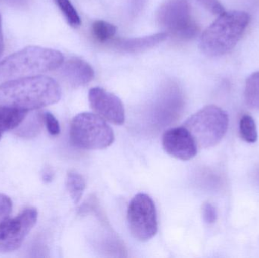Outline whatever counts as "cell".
I'll return each instance as SVG.
<instances>
[{
  "mask_svg": "<svg viewBox=\"0 0 259 258\" xmlns=\"http://www.w3.org/2000/svg\"><path fill=\"white\" fill-rule=\"evenodd\" d=\"M61 96L59 83L47 76L20 77L0 85V107L28 112L56 104Z\"/></svg>",
  "mask_w": 259,
  "mask_h": 258,
  "instance_id": "obj_1",
  "label": "cell"
},
{
  "mask_svg": "<svg viewBox=\"0 0 259 258\" xmlns=\"http://www.w3.org/2000/svg\"><path fill=\"white\" fill-rule=\"evenodd\" d=\"M250 17L242 11L224 12L202 33L199 47L204 54L218 57L235 47L249 25Z\"/></svg>",
  "mask_w": 259,
  "mask_h": 258,
  "instance_id": "obj_2",
  "label": "cell"
},
{
  "mask_svg": "<svg viewBox=\"0 0 259 258\" xmlns=\"http://www.w3.org/2000/svg\"><path fill=\"white\" fill-rule=\"evenodd\" d=\"M62 53L52 48L29 46L0 62V80L38 75L54 71L63 63Z\"/></svg>",
  "mask_w": 259,
  "mask_h": 258,
  "instance_id": "obj_3",
  "label": "cell"
},
{
  "mask_svg": "<svg viewBox=\"0 0 259 258\" xmlns=\"http://www.w3.org/2000/svg\"><path fill=\"white\" fill-rule=\"evenodd\" d=\"M70 139L76 148L102 150L110 146L115 134L110 126L97 114L82 112L73 118Z\"/></svg>",
  "mask_w": 259,
  "mask_h": 258,
  "instance_id": "obj_4",
  "label": "cell"
},
{
  "mask_svg": "<svg viewBox=\"0 0 259 258\" xmlns=\"http://www.w3.org/2000/svg\"><path fill=\"white\" fill-rule=\"evenodd\" d=\"M229 119L225 111L208 106L193 114L184 123L198 148H208L219 144L228 128Z\"/></svg>",
  "mask_w": 259,
  "mask_h": 258,
  "instance_id": "obj_5",
  "label": "cell"
},
{
  "mask_svg": "<svg viewBox=\"0 0 259 258\" xmlns=\"http://www.w3.org/2000/svg\"><path fill=\"white\" fill-rule=\"evenodd\" d=\"M157 19L167 35L178 39H193L199 33L187 0H166L158 9Z\"/></svg>",
  "mask_w": 259,
  "mask_h": 258,
  "instance_id": "obj_6",
  "label": "cell"
},
{
  "mask_svg": "<svg viewBox=\"0 0 259 258\" xmlns=\"http://www.w3.org/2000/svg\"><path fill=\"white\" fill-rule=\"evenodd\" d=\"M127 220L131 234L140 242L150 240L158 231L156 208L146 194H137L131 200Z\"/></svg>",
  "mask_w": 259,
  "mask_h": 258,
  "instance_id": "obj_7",
  "label": "cell"
},
{
  "mask_svg": "<svg viewBox=\"0 0 259 258\" xmlns=\"http://www.w3.org/2000/svg\"><path fill=\"white\" fill-rule=\"evenodd\" d=\"M37 218V210L34 208H27L15 218H9L0 227V252L18 249L36 224Z\"/></svg>",
  "mask_w": 259,
  "mask_h": 258,
  "instance_id": "obj_8",
  "label": "cell"
},
{
  "mask_svg": "<svg viewBox=\"0 0 259 258\" xmlns=\"http://www.w3.org/2000/svg\"><path fill=\"white\" fill-rule=\"evenodd\" d=\"M90 106L97 115L108 122L122 125L125 122V110L121 100L116 95L100 87L90 89Z\"/></svg>",
  "mask_w": 259,
  "mask_h": 258,
  "instance_id": "obj_9",
  "label": "cell"
},
{
  "mask_svg": "<svg viewBox=\"0 0 259 258\" xmlns=\"http://www.w3.org/2000/svg\"><path fill=\"white\" fill-rule=\"evenodd\" d=\"M162 145L169 156L179 160H190L197 154V145L184 126L167 130L163 135Z\"/></svg>",
  "mask_w": 259,
  "mask_h": 258,
  "instance_id": "obj_10",
  "label": "cell"
},
{
  "mask_svg": "<svg viewBox=\"0 0 259 258\" xmlns=\"http://www.w3.org/2000/svg\"><path fill=\"white\" fill-rule=\"evenodd\" d=\"M60 72L65 80L75 87L88 84L94 77L92 67L83 59L76 57L64 61Z\"/></svg>",
  "mask_w": 259,
  "mask_h": 258,
  "instance_id": "obj_11",
  "label": "cell"
},
{
  "mask_svg": "<svg viewBox=\"0 0 259 258\" xmlns=\"http://www.w3.org/2000/svg\"><path fill=\"white\" fill-rule=\"evenodd\" d=\"M167 36V33H158L143 37L115 39L112 44L115 48L120 51L130 53H140L153 48L164 42Z\"/></svg>",
  "mask_w": 259,
  "mask_h": 258,
  "instance_id": "obj_12",
  "label": "cell"
},
{
  "mask_svg": "<svg viewBox=\"0 0 259 258\" xmlns=\"http://www.w3.org/2000/svg\"><path fill=\"white\" fill-rule=\"evenodd\" d=\"M27 112L7 107H0V138L2 134L21 125Z\"/></svg>",
  "mask_w": 259,
  "mask_h": 258,
  "instance_id": "obj_13",
  "label": "cell"
},
{
  "mask_svg": "<svg viewBox=\"0 0 259 258\" xmlns=\"http://www.w3.org/2000/svg\"><path fill=\"white\" fill-rule=\"evenodd\" d=\"M66 187L74 204H78L86 189L84 177L76 171H70L67 176Z\"/></svg>",
  "mask_w": 259,
  "mask_h": 258,
  "instance_id": "obj_14",
  "label": "cell"
},
{
  "mask_svg": "<svg viewBox=\"0 0 259 258\" xmlns=\"http://www.w3.org/2000/svg\"><path fill=\"white\" fill-rule=\"evenodd\" d=\"M91 32L95 39L103 43L113 39L116 34L117 27L107 21L98 20L93 23Z\"/></svg>",
  "mask_w": 259,
  "mask_h": 258,
  "instance_id": "obj_15",
  "label": "cell"
},
{
  "mask_svg": "<svg viewBox=\"0 0 259 258\" xmlns=\"http://www.w3.org/2000/svg\"><path fill=\"white\" fill-rule=\"evenodd\" d=\"M245 99L248 106L259 110V71L251 74L246 80Z\"/></svg>",
  "mask_w": 259,
  "mask_h": 258,
  "instance_id": "obj_16",
  "label": "cell"
},
{
  "mask_svg": "<svg viewBox=\"0 0 259 258\" xmlns=\"http://www.w3.org/2000/svg\"><path fill=\"white\" fill-rule=\"evenodd\" d=\"M240 133L242 139L249 143H255L258 140L256 124L250 115H243L240 119Z\"/></svg>",
  "mask_w": 259,
  "mask_h": 258,
  "instance_id": "obj_17",
  "label": "cell"
},
{
  "mask_svg": "<svg viewBox=\"0 0 259 258\" xmlns=\"http://www.w3.org/2000/svg\"><path fill=\"white\" fill-rule=\"evenodd\" d=\"M53 1L60 9L70 26L77 27L81 24L80 15L70 0H53Z\"/></svg>",
  "mask_w": 259,
  "mask_h": 258,
  "instance_id": "obj_18",
  "label": "cell"
},
{
  "mask_svg": "<svg viewBox=\"0 0 259 258\" xmlns=\"http://www.w3.org/2000/svg\"><path fill=\"white\" fill-rule=\"evenodd\" d=\"M42 121H44V115H39V114H36V115L33 116V120L27 123L24 127H21L20 130L18 134L21 136H30L31 135L35 136L39 133L41 127H42Z\"/></svg>",
  "mask_w": 259,
  "mask_h": 258,
  "instance_id": "obj_19",
  "label": "cell"
},
{
  "mask_svg": "<svg viewBox=\"0 0 259 258\" xmlns=\"http://www.w3.org/2000/svg\"><path fill=\"white\" fill-rule=\"evenodd\" d=\"M12 202L7 195L0 194V227L9 219Z\"/></svg>",
  "mask_w": 259,
  "mask_h": 258,
  "instance_id": "obj_20",
  "label": "cell"
},
{
  "mask_svg": "<svg viewBox=\"0 0 259 258\" xmlns=\"http://www.w3.org/2000/svg\"><path fill=\"white\" fill-rule=\"evenodd\" d=\"M44 122L50 134L52 136L59 135L60 133V125L56 117L50 112H46L44 114Z\"/></svg>",
  "mask_w": 259,
  "mask_h": 258,
  "instance_id": "obj_21",
  "label": "cell"
},
{
  "mask_svg": "<svg viewBox=\"0 0 259 258\" xmlns=\"http://www.w3.org/2000/svg\"><path fill=\"white\" fill-rule=\"evenodd\" d=\"M202 217L206 224H214L218 218L217 211H216L215 208L210 203H205L202 207Z\"/></svg>",
  "mask_w": 259,
  "mask_h": 258,
  "instance_id": "obj_22",
  "label": "cell"
},
{
  "mask_svg": "<svg viewBox=\"0 0 259 258\" xmlns=\"http://www.w3.org/2000/svg\"><path fill=\"white\" fill-rule=\"evenodd\" d=\"M196 1L213 14L220 15L222 12H225L223 6L219 3V0H196Z\"/></svg>",
  "mask_w": 259,
  "mask_h": 258,
  "instance_id": "obj_23",
  "label": "cell"
},
{
  "mask_svg": "<svg viewBox=\"0 0 259 258\" xmlns=\"http://www.w3.org/2000/svg\"><path fill=\"white\" fill-rule=\"evenodd\" d=\"M130 12L131 15L135 17L140 13L146 0H130Z\"/></svg>",
  "mask_w": 259,
  "mask_h": 258,
  "instance_id": "obj_24",
  "label": "cell"
},
{
  "mask_svg": "<svg viewBox=\"0 0 259 258\" xmlns=\"http://www.w3.org/2000/svg\"><path fill=\"white\" fill-rule=\"evenodd\" d=\"M0 2L7 3L11 6H24L27 4L28 0H0Z\"/></svg>",
  "mask_w": 259,
  "mask_h": 258,
  "instance_id": "obj_25",
  "label": "cell"
},
{
  "mask_svg": "<svg viewBox=\"0 0 259 258\" xmlns=\"http://www.w3.org/2000/svg\"><path fill=\"white\" fill-rule=\"evenodd\" d=\"M4 51V39H3V27H2V18L0 15V58Z\"/></svg>",
  "mask_w": 259,
  "mask_h": 258,
  "instance_id": "obj_26",
  "label": "cell"
},
{
  "mask_svg": "<svg viewBox=\"0 0 259 258\" xmlns=\"http://www.w3.org/2000/svg\"><path fill=\"white\" fill-rule=\"evenodd\" d=\"M53 174L50 170H47L44 173V175H42V179H44V181L50 182L53 180Z\"/></svg>",
  "mask_w": 259,
  "mask_h": 258,
  "instance_id": "obj_27",
  "label": "cell"
}]
</instances>
